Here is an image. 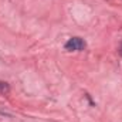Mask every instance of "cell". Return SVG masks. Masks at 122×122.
Here are the masks:
<instances>
[{
	"instance_id": "cell-1",
	"label": "cell",
	"mask_w": 122,
	"mask_h": 122,
	"mask_svg": "<svg viewBox=\"0 0 122 122\" xmlns=\"http://www.w3.org/2000/svg\"><path fill=\"white\" fill-rule=\"evenodd\" d=\"M85 48V41L80 37H72L65 43V50L68 51H81Z\"/></svg>"
},
{
	"instance_id": "cell-2",
	"label": "cell",
	"mask_w": 122,
	"mask_h": 122,
	"mask_svg": "<svg viewBox=\"0 0 122 122\" xmlns=\"http://www.w3.org/2000/svg\"><path fill=\"white\" fill-rule=\"evenodd\" d=\"M9 91H10L9 84H7V82H4V81H0V95H6Z\"/></svg>"
},
{
	"instance_id": "cell-3",
	"label": "cell",
	"mask_w": 122,
	"mask_h": 122,
	"mask_svg": "<svg viewBox=\"0 0 122 122\" xmlns=\"http://www.w3.org/2000/svg\"><path fill=\"white\" fill-rule=\"evenodd\" d=\"M119 54L122 56V43H121V46H119Z\"/></svg>"
}]
</instances>
